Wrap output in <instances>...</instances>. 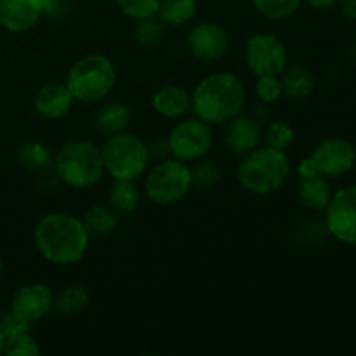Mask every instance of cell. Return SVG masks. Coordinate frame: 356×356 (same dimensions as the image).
<instances>
[{
  "label": "cell",
  "instance_id": "cell-39",
  "mask_svg": "<svg viewBox=\"0 0 356 356\" xmlns=\"http://www.w3.org/2000/svg\"><path fill=\"white\" fill-rule=\"evenodd\" d=\"M3 346H6V337H3V334L0 332V355L3 353Z\"/></svg>",
  "mask_w": 356,
  "mask_h": 356
},
{
  "label": "cell",
  "instance_id": "cell-2",
  "mask_svg": "<svg viewBox=\"0 0 356 356\" xmlns=\"http://www.w3.org/2000/svg\"><path fill=\"white\" fill-rule=\"evenodd\" d=\"M245 101V86L238 76L228 72H216L195 87L191 92V110L195 117L209 125H226L242 113Z\"/></svg>",
  "mask_w": 356,
  "mask_h": 356
},
{
  "label": "cell",
  "instance_id": "cell-16",
  "mask_svg": "<svg viewBox=\"0 0 356 356\" xmlns=\"http://www.w3.org/2000/svg\"><path fill=\"white\" fill-rule=\"evenodd\" d=\"M73 103L75 99L66 83L59 82L45 83L35 96V110L45 120H59V118L66 117L72 110Z\"/></svg>",
  "mask_w": 356,
  "mask_h": 356
},
{
  "label": "cell",
  "instance_id": "cell-3",
  "mask_svg": "<svg viewBox=\"0 0 356 356\" xmlns=\"http://www.w3.org/2000/svg\"><path fill=\"white\" fill-rule=\"evenodd\" d=\"M52 167L56 177L75 190H87L104 176L101 148L86 139H73L59 146Z\"/></svg>",
  "mask_w": 356,
  "mask_h": 356
},
{
  "label": "cell",
  "instance_id": "cell-12",
  "mask_svg": "<svg viewBox=\"0 0 356 356\" xmlns=\"http://www.w3.org/2000/svg\"><path fill=\"white\" fill-rule=\"evenodd\" d=\"M188 51L200 61H216L228 51V31L214 21L195 24L186 37Z\"/></svg>",
  "mask_w": 356,
  "mask_h": 356
},
{
  "label": "cell",
  "instance_id": "cell-30",
  "mask_svg": "<svg viewBox=\"0 0 356 356\" xmlns=\"http://www.w3.org/2000/svg\"><path fill=\"white\" fill-rule=\"evenodd\" d=\"M256 96L263 101L264 104L275 103L284 96V89H282V80L278 75H259L256 80Z\"/></svg>",
  "mask_w": 356,
  "mask_h": 356
},
{
  "label": "cell",
  "instance_id": "cell-6",
  "mask_svg": "<svg viewBox=\"0 0 356 356\" xmlns=\"http://www.w3.org/2000/svg\"><path fill=\"white\" fill-rule=\"evenodd\" d=\"M101 156L104 172L113 179L136 181L149 165L146 143L127 131L108 136L101 146Z\"/></svg>",
  "mask_w": 356,
  "mask_h": 356
},
{
  "label": "cell",
  "instance_id": "cell-40",
  "mask_svg": "<svg viewBox=\"0 0 356 356\" xmlns=\"http://www.w3.org/2000/svg\"><path fill=\"white\" fill-rule=\"evenodd\" d=\"M2 270H3V264H2V261H0V273H2Z\"/></svg>",
  "mask_w": 356,
  "mask_h": 356
},
{
  "label": "cell",
  "instance_id": "cell-32",
  "mask_svg": "<svg viewBox=\"0 0 356 356\" xmlns=\"http://www.w3.org/2000/svg\"><path fill=\"white\" fill-rule=\"evenodd\" d=\"M3 353L7 356H37L40 355V346L28 332L13 337V339H7Z\"/></svg>",
  "mask_w": 356,
  "mask_h": 356
},
{
  "label": "cell",
  "instance_id": "cell-17",
  "mask_svg": "<svg viewBox=\"0 0 356 356\" xmlns=\"http://www.w3.org/2000/svg\"><path fill=\"white\" fill-rule=\"evenodd\" d=\"M152 106L160 117L181 118L191 110V94L179 86H163L152 96Z\"/></svg>",
  "mask_w": 356,
  "mask_h": 356
},
{
  "label": "cell",
  "instance_id": "cell-4",
  "mask_svg": "<svg viewBox=\"0 0 356 356\" xmlns=\"http://www.w3.org/2000/svg\"><path fill=\"white\" fill-rule=\"evenodd\" d=\"M289 172L291 165L285 152H278L270 146H257L243 155L236 177L240 186L249 193L270 195L284 186Z\"/></svg>",
  "mask_w": 356,
  "mask_h": 356
},
{
  "label": "cell",
  "instance_id": "cell-15",
  "mask_svg": "<svg viewBox=\"0 0 356 356\" xmlns=\"http://www.w3.org/2000/svg\"><path fill=\"white\" fill-rule=\"evenodd\" d=\"M261 139H263L261 124L254 117L240 113L226 124L225 141L235 155L243 156L256 149L257 146H261Z\"/></svg>",
  "mask_w": 356,
  "mask_h": 356
},
{
  "label": "cell",
  "instance_id": "cell-20",
  "mask_svg": "<svg viewBox=\"0 0 356 356\" xmlns=\"http://www.w3.org/2000/svg\"><path fill=\"white\" fill-rule=\"evenodd\" d=\"M118 216L110 205H94L83 214L82 222L90 236H108L117 229Z\"/></svg>",
  "mask_w": 356,
  "mask_h": 356
},
{
  "label": "cell",
  "instance_id": "cell-13",
  "mask_svg": "<svg viewBox=\"0 0 356 356\" xmlns=\"http://www.w3.org/2000/svg\"><path fill=\"white\" fill-rule=\"evenodd\" d=\"M54 296L49 285L40 282L26 284L14 294L10 309L26 322L35 323L45 318L54 309Z\"/></svg>",
  "mask_w": 356,
  "mask_h": 356
},
{
  "label": "cell",
  "instance_id": "cell-19",
  "mask_svg": "<svg viewBox=\"0 0 356 356\" xmlns=\"http://www.w3.org/2000/svg\"><path fill=\"white\" fill-rule=\"evenodd\" d=\"M298 193L302 204L312 211H325L334 195L327 177L320 176V174L299 179Z\"/></svg>",
  "mask_w": 356,
  "mask_h": 356
},
{
  "label": "cell",
  "instance_id": "cell-37",
  "mask_svg": "<svg viewBox=\"0 0 356 356\" xmlns=\"http://www.w3.org/2000/svg\"><path fill=\"white\" fill-rule=\"evenodd\" d=\"M339 9L346 19L355 21L356 19V0H339Z\"/></svg>",
  "mask_w": 356,
  "mask_h": 356
},
{
  "label": "cell",
  "instance_id": "cell-18",
  "mask_svg": "<svg viewBox=\"0 0 356 356\" xmlns=\"http://www.w3.org/2000/svg\"><path fill=\"white\" fill-rule=\"evenodd\" d=\"M94 129L103 136L120 134L127 131L131 124V110L127 104L117 103V101H108L103 103L94 113Z\"/></svg>",
  "mask_w": 356,
  "mask_h": 356
},
{
  "label": "cell",
  "instance_id": "cell-31",
  "mask_svg": "<svg viewBox=\"0 0 356 356\" xmlns=\"http://www.w3.org/2000/svg\"><path fill=\"white\" fill-rule=\"evenodd\" d=\"M117 6L125 16L138 21L159 13L160 0H117Z\"/></svg>",
  "mask_w": 356,
  "mask_h": 356
},
{
  "label": "cell",
  "instance_id": "cell-34",
  "mask_svg": "<svg viewBox=\"0 0 356 356\" xmlns=\"http://www.w3.org/2000/svg\"><path fill=\"white\" fill-rule=\"evenodd\" d=\"M146 148H148L149 162L156 163L160 160L167 159V155H170L169 143L167 139H152L149 143H146Z\"/></svg>",
  "mask_w": 356,
  "mask_h": 356
},
{
  "label": "cell",
  "instance_id": "cell-26",
  "mask_svg": "<svg viewBox=\"0 0 356 356\" xmlns=\"http://www.w3.org/2000/svg\"><path fill=\"white\" fill-rule=\"evenodd\" d=\"M165 26L167 24L163 23V19L159 14L138 19L134 30L136 40L141 45H145V47H156L163 40V37H165Z\"/></svg>",
  "mask_w": 356,
  "mask_h": 356
},
{
  "label": "cell",
  "instance_id": "cell-8",
  "mask_svg": "<svg viewBox=\"0 0 356 356\" xmlns=\"http://www.w3.org/2000/svg\"><path fill=\"white\" fill-rule=\"evenodd\" d=\"M170 156L183 162H195L200 160L211 152L212 131L207 122L198 117L184 118L170 131L169 138Z\"/></svg>",
  "mask_w": 356,
  "mask_h": 356
},
{
  "label": "cell",
  "instance_id": "cell-11",
  "mask_svg": "<svg viewBox=\"0 0 356 356\" xmlns=\"http://www.w3.org/2000/svg\"><path fill=\"white\" fill-rule=\"evenodd\" d=\"M315 162L320 176L332 179L350 172L355 167L356 152L351 143L343 138H327L316 145L309 155Z\"/></svg>",
  "mask_w": 356,
  "mask_h": 356
},
{
  "label": "cell",
  "instance_id": "cell-14",
  "mask_svg": "<svg viewBox=\"0 0 356 356\" xmlns=\"http://www.w3.org/2000/svg\"><path fill=\"white\" fill-rule=\"evenodd\" d=\"M44 16V0H0V26L10 33L31 30Z\"/></svg>",
  "mask_w": 356,
  "mask_h": 356
},
{
  "label": "cell",
  "instance_id": "cell-28",
  "mask_svg": "<svg viewBox=\"0 0 356 356\" xmlns=\"http://www.w3.org/2000/svg\"><path fill=\"white\" fill-rule=\"evenodd\" d=\"M302 0H252L261 16L268 19H285L301 7Z\"/></svg>",
  "mask_w": 356,
  "mask_h": 356
},
{
  "label": "cell",
  "instance_id": "cell-29",
  "mask_svg": "<svg viewBox=\"0 0 356 356\" xmlns=\"http://www.w3.org/2000/svg\"><path fill=\"white\" fill-rule=\"evenodd\" d=\"M191 172V186L198 190H211L216 186L221 177V170L216 163L212 162H198L193 167H190Z\"/></svg>",
  "mask_w": 356,
  "mask_h": 356
},
{
  "label": "cell",
  "instance_id": "cell-24",
  "mask_svg": "<svg viewBox=\"0 0 356 356\" xmlns=\"http://www.w3.org/2000/svg\"><path fill=\"white\" fill-rule=\"evenodd\" d=\"M90 294L82 285H68L54 296V312L65 316H75L89 306Z\"/></svg>",
  "mask_w": 356,
  "mask_h": 356
},
{
  "label": "cell",
  "instance_id": "cell-33",
  "mask_svg": "<svg viewBox=\"0 0 356 356\" xmlns=\"http://www.w3.org/2000/svg\"><path fill=\"white\" fill-rule=\"evenodd\" d=\"M30 327L31 323L26 322L24 318H21V316H17L13 309L0 316V332L3 334L6 341L13 339V337L16 336H21V334H28L30 332Z\"/></svg>",
  "mask_w": 356,
  "mask_h": 356
},
{
  "label": "cell",
  "instance_id": "cell-10",
  "mask_svg": "<svg viewBox=\"0 0 356 356\" xmlns=\"http://www.w3.org/2000/svg\"><path fill=\"white\" fill-rule=\"evenodd\" d=\"M323 212L330 235L348 245H356V184L334 193Z\"/></svg>",
  "mask_w": 356,
  "mask_h": 356
},
{
  "label": "cell",
  "instance_id": "cell-21",
  "mask_svg": "<svg viewBox=\"0 0 356 356\" xmlns=\"http://www.w3.org/2000/svg\"><path fill=\"white\" fill-rule=\"evenodd\" d=\"M17 162L30 172H44L54 163V153L42 141H26L17 149Z\"/></svg>",
  "mask_w": 356,
  "mask_h": 356
},
{
  "label": "cell",
  "instance_id": "cell-22",
  "mask_svg": "<svg viewBox=\"0 0 356 356\" xmlns=\"http://www.w3.org/2000/svg\"><path fill=\"white\" fill-rule=\"evenodd\" d=\"M280 80L284 96L291 97V99H305L315 89V76L302 66L285 68L284 76Z\"/></svg>",
  "mask_w": 356,
  "mask_h": 356
},
{
  "label": "cell",
  "instance_id": "cell-23",
  "mask_svg": "<svg viewBox=\"0 0 356 356\" xmlns=\"http://www.w3.org/2000/svg\"><path fill=\"white\" fill-rule=\"evenodd\" d=\"M108 204L118 214H131L139 205V190L134 181L113 179L110 191H108Z\"/></svg>",
  "mask_w": 356,
  "mask_h": 356
},
{
  "label": "cell",
  "instance_id": "cell-35",
  "mask_svg": "<svg viewBox=\"0 0 356 356\" xmlns=\"http://www.w3.org/2000/svg\"><path fill=\"white\" fill-rule=\"evenodd\" d=\"M66 13V0H44V16L59 17Z\"/></svg>",
  "mask_w": 356,
  "mask_h": 356
},
{
  "label": "cell",
  "instance_id": "cell-5",
  "mask_svg": "<svg viewBox=\"0 0 356 356\" xmlns=\"http://www.w3.org/2000/svg\"><path fill=\"white\" fill-rule=\"evenodd\" d=\"M65 83L75 101L87 104L99 103L113 90L117 72L106 56L89 54L73 63Z\"/></svg>",
  "mask_w": 356,
  "mask_h": 356
},
{
  "label": "cell",
  "instance_id": "cell-25",
  "mask_svg": "<svg viewBox=\"0 0 356 356\" xmlns=\"http://www.w3.org/2000/svg\"><path fill=\"white\" fill-rule=\"evenodd\" d=\"M198 9V0H160L159 16L169 26H183L190 23Z\"/></svg>",
  "mask_w": 356,
  "mask_h": 356
},
{
  "label": "cell",
  "instance_id": "cell-9",
  "mask_svg": "<svg viewBox=\"0 0 356 356\" xmlns=\"http://www.w3.org/2000/svg\"><path fill=\"white\" fill-rule=\"evenodd\" d=\"M245 63L250 72L259 75H280L287 68L289 52L284 42L273 33H256L245 42Z\"/></svg>",
  "mask_w": 356,
  "mask_h": 356
},
{
  "label": "cell",
  "instance_id": "cell-7",
  "mask_svg": "<svg viewBox=\"0 0 356 356\" xmlns=\"http://www.w3.org/2000/svg\"><path fill=\"white\" fill-rule=\"evenodd\" d=\"M190 165L174 156L153 163L145 179V193L153 204L172 205L183 200L191 190Z\"/></svg>",
  "mask_w": 356,
  "mask_h": 356
},
{
  "label": "cell",
  "instance_id": "cell-36",
  "mask_svg": "<svg viewBox=\"0 0 356 356\" xmlns=\"http://www.w3.org/2000/svg\"><path fill=\"white\" fill-rule=\"evenodd\" d=\"M316 174H318V170H316V165H315V162H313L312 156H306V159H302L301 162L298 163V176H299V179H305V177L316 176Z\"/></svg>",
  "mask_w": 356,
  "mask_h": 356
},
{
  "label": "cell",
  "instance_id": "cell-38",
  "mask_svg": "<svg viewBox=\"0 0 356 356\" xmlns=\"http://www.w3.org/2000/svg\"><path fill=\"white\" fill-rule=\"evenodd\" d=\"M306 3H309V6L313 7V9H320V10H325V9H330V7L336 6L339 0H305Z\"/></svg>",
  "mask_w": 356,
  "mask_h": 356
},
{
  "label": "cell",
  "instance_id": "cell-1",
  "mask_svg": "<svg viewBox=\"0 0 356 356\" xmlns=\"http://www.w3.org/2000/svg\"><path fill=\"white\" fill-rule=\"evenodd\" d=\"M33 238L44 259L59 266H72L83 259L90 235L82 218L68 212H51L37 222Z\"/></svg>",
  "mask_w": 356,
  "mask_h": 356
},
{
  "label": "cell",
  "instance_id": "cell-27",
  "mask_svg": "<svg viewBox=\"0 0 356 356\" xmlns=\"http://www.w3.org/2000/svg\"><path fill=\"white\" fill-rule=\"evenodd\" d=\"M294 129L284 120H273L266 125L263 132L264 146L278 149V152H287L291 145L294 143Z\"/></svg>",
  "mask_w": 356,
  "mask_h": 356
}]
</instances>
